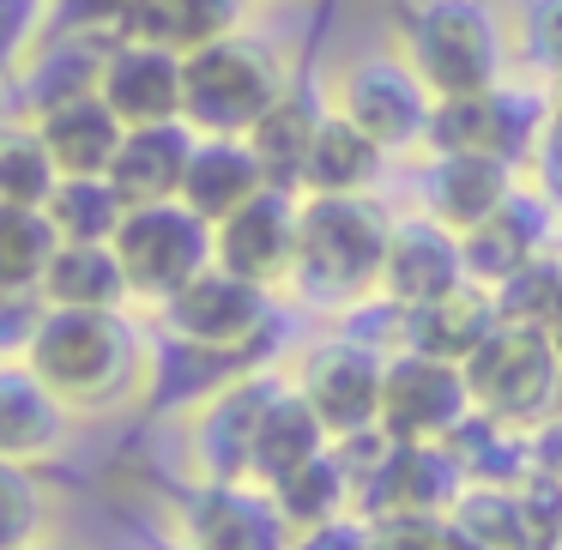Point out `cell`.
Returning <instances> with one entry per match:
<instances>
[{
    "label": "cell",
    "instance_id": "cell-1",
    "mask_svg": "<svg viewBox=\"0 0 562 550\" xmlns=\"http://www.w3.org/2000/svg\"><path fill=\"white\" fill-rule=\"evenodd\" d=\"M393 224L369 194H303L291 291L315 308H357L381 296Z\"/></svg>",
    "mask_w": 562,
    "mask_h": 550
},
{
    "label": "cell",
    "instance_id": "cell-6",
    "mask_svg": "<svg viewBox=\"0 0 562 550\" xmlns=\"http://www.w3.org/2000/svg\"><path fill=\"white\" fill-rule=\"evenodd\" d=\"M115 255H122L127 279H134V296L170 303L188 279H200L218 260V231L200 212H188L182 200H170V206H134L127 224L115 231Z\"/></svg>",
    "mask_w": 562,
    "mask_h": 550
},
{
    "label": "cell",
    "instance_id": "cell-31",
    "mask_svg": "<svg viewBox=\"0 0 562 550\" xmlns=\"http://www.w3.org/2000/svg\"><path fill=\"white\" fill-rule=\"evenodd\" d=\"M453 550H532L520 520V496L508 484H472L448 514Z\"/></svg>",
    "mask_w": 562,
    "mask_h": 550
},
{
    "label": "cell",
    "instance_id": "cell-8",
    "mask_svg": "<svg viewBox=\"0 0 562 550\" xmlns=\"http://www.w3.org/2000/svg\"><path fill=\"white\" fill-rule=\"evenodd\" d=\"M339 115H351L381 151H412L429 146V122H436V91L417 79V67L405 55H363L345 67L339 79Z\"/></svg>",
    "mask_w": 562,
    "mask_h": 550
},
{
    "label": "cell",
    "instance_id": "cell-37",
    "mask_svg": "<svg viewBox=\"0 0 562 550\" xmlns=\"http://www.w3.org/2000/svg\"><path fill=\"white\" fill-rule=\"evenodd\" d=\"M375 550H453V532L436 514H393L375 520Z\"/></svg>",
    "mask_w": 562,
    "mask_h": 550
},
{
    "label": "cell",
    "instance_id": "cell-20",
    "mask_svg": "<svg viewBox=\"0 0 562 550\" xmlns=\"http://www.w3.org/2000/svg\"><path fill=\"white\" fill-rule=\"evenodd\" d=\"M31 127L43 134V146H49V158L61 176H110L115 151H122V139H127V122L103 103V91L55 103V110H43Z\"/></svg>",
    "mask_w": 562,
    "mask_h": 550
},
{
    "label": "cell",
    "instance_id": "cell-35",
    "mask_svg": "<svg viewBox=\"0 0 562 550\" xmlns=\"http://www.w3.org/2000/svg\"><path fill=\"white\" fill-rule=\"evenodd\" d=\"M37 526H43V484H37V465L0 460V550L37 545V538H43Z\"/></svg>",
    "mask_w": 562,
    "mask_h": 550
},
{
    "label": "cell",
    "instance_id": "cell-39",
    "mask_svg": "<svg viewBox=\"0 0 562 550\" xmlns=\"http://www.w3.org/2000/svg\"><path fill=\"white\" fill-rule=\"evenodd\" d=\"M296 550H375V520H327L315 526V532L296 538Z\"/></svg>",
    "mask_w": 562,
    "mask_h": 550
},
{
    "label": "cell",
    "instance_id": "cell-12",
    "mask_svg": "<svg viewBox=\"0 0 562 550\" xmlns=\"http://www.w3.org/2000/svg\"><path fill=\"white\" fill-rule=\"evenodd\" d=\"M296 388L308 393V405H315L321 424L333 429V441L369 436V429H381V388H387V357L339 333V339L315 345V357L303 363V381H296Z\"/></svg>",
    "mask_w": 562,
    "mask_h": 550
},
{
    "label": "cell",
    "instance_id": "cell-26",
    "mask_svg": "<svg viewBox=\"0 0 562 550\" xmlns=\"http://www.w3.org/2000/svg\"><path fill=\"white\" fill-rule=\"evenodd\" d=\"M134 296V279H127L115 243H61L49 279H43V303L49 308H115Z\"/></svg>",
    "mask_w": 562,
    "mask_h": 550
},
{
    "label": "cell",
    "instance_id": "cell-4",
    "mask_svg": "<svg viewBox=\"0 0 562 550\" xmlns=\"http://www.w3.org/2000/svg\"><path fill=\"white\" fill-rule=\"evenodd\" d=\"M291 91L279 55L248 31L182 55V122L200 139H248L255 122Z\"/></svg>",
    "mask_w": 562,
    "mask_h": 550
},
{
    "label": "cell",
    "instance_id": "cell-38",
    "mask_svg": "<svg viewBox=\"0 0 562 550\" xmlns=\"http://www.w3.org/2000/svg\"><path fill=\"white\" fill-rule=\"evenodd\" d=\"M526 49H532L538 67H550V79H562V0L526 7Z\"/></svg>",
    "mask_w": 562,
    "mask_h": 550
},
{
    "label": "cell",
    "instance_id": "cell-7",
    "mask_svg": "<svg viewBox=\"0 0 562 550\" xmlns=\"http://www.w3.org/2000/svg\"><path fill=\"white\" fill-rule=\"evenodd\" d=\"M164 327L170 339L206 345V351H260L272 333V291L212 260L164 303Z\"/></svg>",
    "mask_w": 562,
    "mask_h": 550
},
{
    "label": "cell",
    "instance_id": "cell-9",
    "mask_svg": "<svg viewBox=\"0 0 562 550\" xmlns=\"http://www.w3.org/2000/svg\"><path fill=\"white\" fill-rule=\"evenodd\" d=\"M544 103L526 91H477V98H441L429 122V151L436 158H502L520 170L544 146Z\"/></svg>",
    "mask_w": 562,
    "mask_h": 550
},
{
    "label": "cell",
    "instance_id": "cell-18",
    "mask_svg": "<svg viewBox=\"0 0 562 550\" xmlns=\"http://www.w3.org/2000/svg\"><path fill=\"white\" fill-rule=\"evenodd\" d=\"M67 412L74 405L55 400L37 369L13 357L0 369V460H19V465L55 460L67 448Z\"/></svg>",
    "mask_w": 562,
    "mask_h": 550
},
{
    "label": "cell",
    "instance_id": "cell-33",
    "mask_svg": "<svg viewBox=\"0 0 562 550\" xmlns=\"http://www.w3.org/2000/svg\"><path fill=\"white\" fill-rule=\"evenodd\" d=\"M49 218L67 243H115L127 224V200L115 194L110 176H67L49 200Z\"/></svg>",
    "mask_w": 562,
    "mask_h": 550
},
{
    "label": "cell",
    "instance_id": "cell-24",
    "mask_svg": "<svg viewBox=\"0 0 562 550\" xmlns=\"http://www.w3.org/2000/svg\"><path fill=\"white\" fill-rule=\"evenodd\" d=\"M333 448V429L321 424V412L308 405L303 388H279L260 424V448H255V484H284L291 472H303L308 460Z\"/></svg>",
    "mask_w": 562,
    "mask_h": 550
},
{
    "label": "cell",
    "instance_id": "cell-16",
    "mask_svg": "<svg viewBox=\"0 0 562 550\" xmlns=\"http://www.w3.org/2000/svg\"><path fill=\"white\" fill-rule=\"evenodd\" d=\"M98 91L127 127L182 122V55L158 49V43H139V37H122L110 49V61H103Z\"/></svg>",
    "mask_w": 562,
    "mask_h": 550
},
{
    "label": "cell",
    "instance_id": "cell-36",
    "mask_svg": "<svg viewBox=\"0 0 562 550\" xmlns=\"http://www.w3.org/2000/svg\"><path fill=\"white\" fill-rule=\"evenodd\" d=\"M139 0H55L49 31H79V37H122Z\"/></svg>",
    "mask_w": 562,
    "mask_h": 550
},
{
    "label": "cell",
    "instance_id": "cell-42",
    "mask_svg": "<svg viewBox=\"0 0 562 550\" xmlns=\"http://www.w3.org/2000/svg\"><path fill=\"white\" fill-rule=\"evenodd\" d=\"M557 115H562V79H557Z\"/></svg>",
    "mask_w": 562,
    "mask_h": 550
},
{
    "label": "cell",
    "instance_id": "cell-17",
    "mask_svg": "<svg viewBox=\"0 0 562 550\" xmlns=\"http://www.w3.org/2000/svg\"><path fill=\"white\" fill-rule=\"evenodd\" d=\"M194 146L200 134L188 122H158V127H127L122 151L110 164V182L115 194L134 206H170L182 200V182H188V164H194Z\"/></svg>",
    "mask_w": 562,
    "mask_h": 550
},
{
    "label": "cell",
    "instance_id": "cell-32",
    "mask_svg": "<svg viewBox=\"0 0 562 550\" xmlns=\"http://www.w3.org/2000/svg\"><path fill=\"white\" fill-rule=\"evenodd\" d=\"M61 182L67 176L55 170L49 146H43V134L31 122H13L0 134V206L7 212H49Z\"/></svg>",
    "mask_w": 562,
    "mask_h": 550
},
{
    "label": "cell",
    "instance_id": "cell-10",
    "mask_svg": "<svg viewBox=\"0 0 562 550\" xmlns=\"http://www.w3.org/2000/svg\"><path fill=\"white\" fill-rule=\"evenodd\" d=\"M465 363H441L424 351L387 357V388H381V436L393 441H448L472 417Z\"/></svg>",
    "mask_w": 562,
    "mask_h": 550
},
{
    "label": "cell",
    "instance_id": "cell-27",
    "mask_svg": "<svg viewBox=\"0 0 562 550\" xmlns=\"http://www.w3.org/2000/svg\"><path fill=\"white\" fill-rule=\"evenodd\" d=\"M243 7L248 0H139L122 37L158 43V49H176V55H194V49H206V43L243 31Z\"/></svg>",
    "mask_w": 562,
    "mask_h": 550
},
{
    "label": "cell",
    "instance_id": "cell-21",
    "mask_svg": "<svg viewBox=\"0 0 562 550\" xmlns=\"http://www.w3.org/2000/svg\"><path fill=\"white\" fill-rule=\"evenodd\" d=\"M460 248H465V272H472V284L502 291L514 272H526L538 255H544V200L514 194L496 218H484L477 231H465Z\"/></svg>",
    "mask_w": 562,
    "mask_h": 550
},
{
    "label": "cell",
    "instance_id": "cell-19",
    "mask_svg": "<svg viewBox=\"0 0 562 550\" xmlns=\"http://www.w3.org/2000/svg\"><path fill=\"white\" fill-rule=\"evenodd\" d=\"M514 194H520L514 164H502V158H436L429 164V182H424V212L436 224H448L453 236H465L484 218H496Z\"/></svg>",
    "mask_w": 562,
    "mask_h": 550
},
{
    "label": "cell",
    "instance_id": "cell-11",
    "mask_svg": "<svg viewBox=\"0 0 562 550\" xmlns=\"http://www.w3.org/2000/svg\"><path fill=\"white\" fill-rule=\"evenodd\" d=\"M182 550H296V526L284 520L279 496L255 478L206 484L182 496Z\"/></svg>",
    "mask_w": 562,
    "mask_h": 550
},
{
    "label": "cell",
    "instance_id": "cell-25",
    "mask_svg": "<svg viewBox=\"0 0 562 550\" xmlns=\"http://www.w3.org/2000/svg\"><path fill=\"white\" fill-rule=\"evenodd\" d=\"M315 134H321V110L303 86H291L267 115L255 122L248 146H255L260 170H267L272 188L284 194H303V176H308V151H315Z\"/></svg>",
    "mask_w": 562,
    "mask_h": 550
},
{
    "label": "cell",
    "instance_id": "cell-40",
    "mask_svg": "<svg viewBox=\"0 0 562 550\" xmlns=\"http://www.w3.org/2000/svg\"><path fill=\"white\" fill-rule=\"evenodd\" d=\"M550 345H557V363H562V321L550 327Z\"/></svg>",
    "mask_w": 562,
    "mask_h": 550
},
{
    "label": "cell",
    "instance_id": "cell-2",
    "mask_svg": "<svg viewBox=\"0 0 562 550\" xmlns=\"http://www.w3.org/2000/svg\"><path fill=\"white\" fill-rule=\"evenodd\" d=\"M19 363L37 369L43 388L74 412L122 405L146 375V357H139L134 333L115 308H43Z\"/></svg>",
    "mask_w": 562,
    "mask_h": 550
},
{
    "label": "cell",
    "instance_id": "cell-13",
    "mask_svg": "<svg viewBox=\"0 0 562 550\" xmlns=\"http://www.w3.org/2000/svg\"><path fill=\"white\" fill-rule=\"evenodd\" d=\"M272 393H279L272 375H243L194 412L188 448H194V465L206 484H243V478H255V448H260V424H267Z\"/></svg>",
    "mask_w": 562,
    "mask_h": 550
},
{
    "label": "cell",
    "instance_id": "cell-5",
    "mask_svg": "<svg viewBox=\"0 0 562 550\" xmlns=\"http://www.w3.org/2000/svg\"><path fill=\"white\" fill-rule=\"evenodd\" d=\"M465 388L484 417L508 429H544L562 417V363L544 327H514L502 321L472 357H465Z\"/></svg>",
    "mask_w": 562,
    "mask_h": 550
},
{
    "label": "cell",
    "instance_id": "cell-14",
    "mask_svg": "<svg viewBox=\"0 0 562 550\" xmlns=\"http://www.w3.org/2000/svg\"><path fill=\"white\" fill-rule=\"evenodd\" d=\"M218 231V267L243 272L255 284H291L296 272V231H303V194H284V188H267L255 194L243 212H231Z\"/></svg>",
    "mask_w": 562,
    "mask_h": 550
},
{
    "label": "cell",
    "instance_id": "cell-28",
    "mask_svg": "<svg viewBox=\"0 0 562 550\" xmlns=\"http://www.w3.org/2000/svg\"><path fill=\"white\" fill-rule=\"evenodd\" d=\"M381 158H387V151H381L351 115L327 110L321 115V134H315V151H308L303 194H369V182L381 176Z\"/></svg>",
    "mask_w": 562,
    "mask_h": 550
},
{
    "label": "cell",
    "instance_id": "cell-15",
    "mask_svg": "<svg viewBox=\"0 0 562 550\" xmlns=\"http://www.w3.org/2000/svg\"><path fill=\"white\" fill-rule=\"evenodd\" d=\"M465 279H472V272H465V248L448 224H436L429 212L393 224L387 272H381V296H387V303H400L405 315H412V308L441 303L448 291H460Z\"/></svg>",
    "mask_w": 562,
    "mask_h": 550
},
{
    "label": "cell",
    "instance_id": "cell-41",
    "mask_svg": "<svg viewBox=\"0 0 562 550\" xmlns=\"http://www.w3.org/2000/svg\"><path fill=\"white\" fill-rule=\"evenodd\" d=\"M25 550H67V545H55V538H37V545H25Z\"/></svg>",
    "mask_w": 562,
    "mask_h": 550
},
{
    "label": "cell",
    "instance_id": "cell-34",
    "mask_svg": "<svg viewBox=\"0 0 562 550\" xmlns=\"http://www.w3.org/2000/svg\"><path fill=\"white\" fill-rule=\"evenodd\" d=\"M496 308H502V321H514V327H544L550 333L562 321V260L538 255L526 272H514V279L496 291Z\"/></svg>",
    "mask_w": 562,
    "mask_h": 550
},
{
    "label": "cell",
    "instance_id": "cell-3",
    "mask_svg": "<svg viewBox=\"0 0 562 550\" xmlns=\"http://www.w3.org/2000/svg\"><path fill=\"white\" fill-rule=\"evenodd\" d=\"M400 55L441 98L496 91L508 74V31L490 0H412L400 19Z\"/></svg>",
    "mask_w": 562,
    "mask_h": 550
},
{
    "label": "cell",
    "instance_id": "cell-29",
    "mask_svg": "<svg viewBox=\"0 0 562 550\" xmlns=\"http://www.w3.org/2000/svg\"><path fill=\"white\" fill-rule=\"evenodd\" d=\"M272 496H279L284 520L296 526V538L327 526V520H345V508H351V496H357V478H351V465H345L339 441H333L321 460H308L303 472H291L284 484H272Z\"/></svg>",
    "mask_w": 562,
    "mask_h": 550
},
{
    "label": "cell",
    "instance_id": "cell-23",
    "mask_svg": "<svg viewBox=\"0 0 562 550\" xmlns=\"http://www.w3.org/2000/svg\"><path fill=\"white\" fill-rule=\"evenodd\" d=\"M496 327H502L496 291H490V284H472V279H465L460 291H448L441 303L412 308V351L441 357V363H465V357H472Z\"/></svg>",
    "mask_w": 562,
    "mask_h": 550
},
{
    "label": "cell",
    "instance_id": "cell-43",
    "mask_svg": "<svg viewBox=\"0 0 562 550\" xmlns=\"http://www.w3.org/2000/svg\"><path fill=\"white\" fill-rule=\"evenodd\" d=\"M557 122H562V115H557Z\"/></svg>",
    "mask_w": 562,
    "mask_h": 550
},
{
    "label": "cell",
    "instance_id": "cell-22",
    "mask_svg": "<svg viewBox=\"0 0 562 550\" xmlns=\"http://www.w3.org/2000/svg\"><path fill=\"white\" fill-rule=\"evenodd\" d=\"M267 188L272 182H267V170H260L248 139H200L194 164H188V182H182V206L200 212L206 224H224L255 194H267Z\"/></svg>",
    "mask_w": 562,
    "mask_h": 550
},
{
    "label": "cell",
    "instance_id": "cell-30",
    "mask_svg": "<svg viewBox=\"0 0 562 550\" xmlns=\"http://www.w3.org/2000/svg\"><path fill=\"white\" fill-rule=\"evenodd\" d=\"M67 236L55 231L49 212H7L0 218V291L7 296H43L55 255Z\"/></svg>",
    "mask_w": 562,
    "mask_h": 550
}]
</instances>
